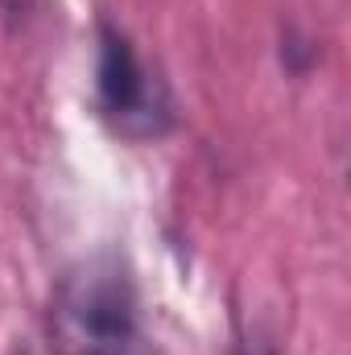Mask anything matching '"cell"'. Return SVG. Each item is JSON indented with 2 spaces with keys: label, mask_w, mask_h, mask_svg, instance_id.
I'll return each instance as SVG.
<instances>
[{
  "label": "cell",
  "mask_w": 351,
  "mask_h": 355,
  "mask_svg": "<svg viewBox=\"0 0 351 355\" xmlns=\"http://www.w3.org/2000/svg\"><path fill=\"white\" fill-rule=\"evenodd\" d=\"M50 355H157L132 272L91 257L62 272L50 297Z\"/></svg>",
  "instance_id": "6da1fadb"
},
{
  "label": "cell",
  "mask_w": 351,
  "mask_h": 355,
  "mask_svg": "<svg viewBox=\"0 0 351 355\" xmlns=\"http://www.w3.org/2000/svg\"><path fill=\"white\" fill-rule=\"evenodd\" d=\"M17 355H33V352H17Z\"/></svg>",
  "instance_id": "277c9868"
},
{
  "label": "cell",
  "mask_w": 351,
  "mask_h": 355,
  "mask_svg": "<svg viewBox=\"0 0 351 355\" xmlns=\"http://www.w3.org/2000/svg\"><path fill=\"white\" fill-rule=\"evenodd\" d=\"M240 355H273V347H268L264 339H248V343L240 347Z\"/></svg>",
  "instance_id": "3957f363"
},
{
  "label": "cell",
  "mask_w": 351,
  "mask_h": 355,
  "mask_svg": "<svg viewBox=\"0 0 351 355\" xmlns=\"http://www.w3.org/2000/svg\"><path fill=\"white\" fill-rule=\"evenodd\" d=\"M95 95H99L103 116L124 137H157L170 124V91H166V83L137 54V46L116 29H103V37H99Z\"/></svg>",
  "instance_id": "7a4b0ae2"
}]
</instances>
